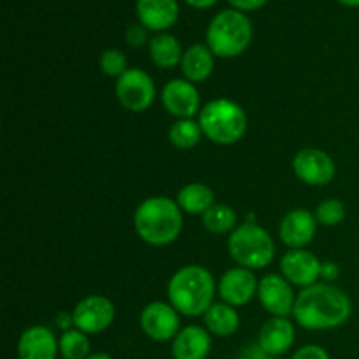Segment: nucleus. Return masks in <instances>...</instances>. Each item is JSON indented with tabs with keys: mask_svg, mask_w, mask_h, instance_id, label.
Wrapping results in <instances>:
<instances>
[{
	"mask_svg": "<svg viewBox=\"0 0 359 359\" xmlns=\"http://www.w3.org/2000/svg\"><path fill=\"white\" fill-rule=\"evenodd\" d=\"M258 283L252 270L244 266L230 269L217 283V294L231 307H244L258 294Z\"/></svg>",
	"mask_w": 359,
	"mask_h": 359,
	"instance_id": "4468645a",
	"label": "nucleus"
},
{
	"mask_svg": "<svg viewBox=\"0 0 359 359\" xmlns=\"http://www.w3.org/2000/svg\"><path fill=\"white\" fill-rule=\"evenodd\" d=\"M161 104L165 111L177 119H193L200 114V91L189 81L172 79L161 90Z\"/></svg>",
	"mask_w": 359,
	"mask_h": 359,
	"instance_id": "f8f14e48",
	"label": "nucleus"
},
{
	"mask_svg": "<svg viewBox=\"0 0 359 359\" xmlns=\"http://www.w3.org/2000/svg\"><path fill=\"white\" fill-rule=\"evenodd\" d=\"M297 332L287 318H270L258 333V344L266 356L280 358L293 347Z\"/></svg>",
	"mask_w": 359,
	"mask_h": 359,
	"instance_id": "a211bd4d",
	"label": "nucleus"
},
{
	"mask_svg": "<svg viewBox=\"0 0 359 359\" xmlns=\"http://www.w3.org/2000/svg\"><path fill=\"white\" fill-rule=\"evenodd\" d=\"M137 20L147 30L163 34L179 20L177 0H137Z\"/></svg>",
	"mask_w": 359,
	"mask_h": 359,
	"instance_id": "f3484780",
	"label": "nucleus"
},
{
	"mask_svg": "<svg viewBox=\"0 0 359 359\" xmlns=\"http://www.w3.org/2000/svg\"><path fill=\"white\" fill-rule=\"evenodd\" d=\"M316 219H318V224H323V226H339V224L344 223L347 216L346 203L339 198H328L325 202H321L316 209Z\"/></svg>",
	"mask_w": 359,
	"mask_h": 359,
	"instance_id": "bb28decb",
	"label": "nucleus"
},
{
	"mask_svg": "<svg viewBox=\"0 0 359 359\" xmlns=\"http://www.w3.org/2000/svg\"><path fill=\"white\" fill-rule=\"evenodd\" d=\"M339 276H340V265H339V263L332 262V259H328V262H323V265H321L323 283L332 284L333 280L339 279Z\"/></svg>",
	"mask_w": 359,
	"mask_h": 359,
	"instance_id": "7c9ffc66",
	"label": "nucleus"
},
{
	"mask_svg": "<svg viewBox=\"0 0 359 359\" xmlns=\"http://www.w3.org/2000/svg\"><path fill=\"white\" fill-rule=\"evenodd\" d=\"M175 202L181 207L182 212L191 214V216H203L216 203L214 191L202 182H191V184L182 186Z\"/></svg>",
	"mask_w": 359,
	"mask_h": 359,
	"instance_id": "5701e85b",
	"label": "nucleus"
},
{
	"mask_svg": "<svg viewBox=\"0 0 359 359\" xmlns=\"http://www.w3.org/2000/svg\"><path fill=\"white\" fill-rule=\"evenodd\" d=\"M16 349L20 359H56L60 344L48 326L35 325L21 333Z\"/></svg>",
	"mask_w": 359,
	"mask_h": 359,
	"instance_id": "dca6fc26",
	"label": "nucleus"
},
{
	"mask_svg": "<svg viewBox=\"0 0 359 359\" xmlns=\"http://www.w3.org/2000/svg\"><path fill=\"white\" fill-rule=\"evenodd\" d=\"M210 351H212V335L202 326H184L172 340L174 359H207Z\"/></svg>",
	"mask_w": 359,
	"mask_h": 359,
	"instance_id": "6ab92c4d",
	"label": "nucleus"
},
{
	"mask_svg": "<svg viewBox=\"0 0 359 359\" xmlns=\"http://www.w3.org/2000/svg\"><path fill=\"white\" fill-rule=\"evenodd\" d=\"M217 284L202 265H186L170 277L167 286L168 304L186 318L203 316L214 304Z\"/></svg>",
	"mask_w": 359,
	"mask_h": 359,
	"instance_id": "7ed1b4c3",
	"label": "nucleus"
},
{
	"mask_svg": "<svg viewBox=\"0 0 359 359\" xmlns=\"http://www.w3.org/2000/svg\"><path fill=\"white\" fill-rule=\"evenodd\" d=\"M266 359H283V358H277V356H269Z\"/></svg>",
	"mask_w": 359,
	"mask_h": 359,
	"instance_id": "4c0bfd02",
	"label": "nucleus"
},
{
	"mask_svg": "<svg viewBox=\"0 0 359 359\" xmlns=\"http://www.w3.org/2000/svg\"><path fill=\"white\" fill-rule=\"evenodd\" d=\"M269 356L265 354V351L259 347V344H251V346L244 347V351L241 353L238 359H266Z\"/></svg>",
	"mask_w": 359,
	"mask_h": 359,
	"instance_id": "473e14b6",
	"label": "nucleus"
},
{
	"mask_svg": "<svg viewBox=\"0 0 359 359\" xmlns=\"http://www.w3.org/2000/svg\"><path fill=\"white\" fill-rule=\"evenodd\" d=\"M258 300L262 307L272 318H287L293 316L294 297L293 284L284 279L279 273H269L258 283Z\"/></svg>",
	"mask_w": 359,
	"mask_h": 359,
	"instance_id": "9b49d317",
	"label": "nucleus"
},
{
	"mask_svg": "<svg viewBox=\"0 0 359 359\" xmlns=\"http://www.w3.org/2000/svg\"><path fill=\"white\" fill-rule=\"evenodd\" d=\"M237 212L226 203H214L202 216V224L214 235H224L237 228Z\"/></svg>",
	"mask_w": 359,
	"mask_h": 359,
	"instance_id": "b1692460",
	"label": "nucleus"
},
{
	"mask_svg": "<svg viewBox=\"0 0 359 359\" xmlns=\"http://www.w3.org/2000/svg\"><path fill=\"white\" fill-rule=\"evenodd\" d=\"M100 70L109 77H119L128 70V60L121 49H105L100 55Z\"/></svg>",
	"mask_w": 359,
	"mask_h": 359,
	"instance_id": "cd10ccee",
	"label": "nucleus"
},
{
	"mask_svg": "<svg viewBox=\"0 0 359 359\" xmlns=\"http://www.w3.org/2000/svg\"><path fill=\"white\" fill-rule=\"evenodd\" d=\"M228 251L238 266L262 270L276 258V242L272 235L255 221L238 224L228 237Z\"/></svg>",
	"mask_w": 359,
	"mask_h": 359,
	"instance_id": "423d86ee",
	"label": "nucleus"
},
{
	"mask_svg": "<svg viewBox=\"0 0 359 359\" xmlns=\"http://www.w3.org/2000/svg\"><path fill=\"white\" fill-rule=\"evenodd\" d=\"M116 309L107 297L102 294H88L77 302L72 311L74 328L86 335H98L109 330L114 323Z\"/></svg>",
	"mask_w": 359,
	"mask_h": 359,
	"instance_id": "6e6552de",
	"label": "nucleus"
},
{
	"mask_svg": "<svg viewBox=\"0 0 359 359\" xmlns=\"http://www.w3.org/2000/svg\"><path fill=\"white\" fill-rule=\"evenodd\" d=\"M293 172L307 186H328L337 175V165L326 151L318 147L300 149L293 158Z\"/></svg>",
	"mask_w": 359,
	"mask_h": 359,
	"instance_id": "1a4fd4ad",
	"label": "nucleus"
},
{
	"mask_svg": "<svg viewBox=\"0 0 359 359\" xmlns=\"http://www.w3.org/2000/svg\"><path fill=\"white\" fill-rule=\"evenodd\" d=\"M202 137V126L195 119H177L168 128V140H170V144L182 151L193 149V147L198 146Z\"/></svg>",
	"mask_w": 359,
	"mask_h": 359,
	"instance_id": "393cba45",
	"label": "nucleus"
},
{
	"mask_svg": "<svg viewBox=\"0 0 359 359\" xmlns=\"http://www.w3.org/2000/svg\"><path fill=\"white\" fill-rule=\"evenodd\" d=\"M116 97L126 111L144 112L154 104L156 84L144 70L128 69L116 81Z\"/></svg>",
	"mask_w": 359,
	"mask_h": 359,
	"instance_id": "0eeeda50",
	"label": "nucleus"
},
{
	"mask_svg": "<svg viewBox=\"0 0 359 359\" xmlns=\"http://www.w3.org/2000/svg\"><path fill=\"white\" fill-rule=\"evenodd\" d=\"M318 219L305 209H294L283 217L279 237L290 249H305L316 237Z\"/></svg>",
	"mask_w": 359,
	"mask_h": 359,
	"instance_id": "2eb2a0df",
	"label": "nucleus"
},
{
	"mask_svg": "<svg viewBox=\"0 0 359 359\" xmlns=\"http://www.w3.org/2000/svg\"><path fill=\"white\" fill-rule=\"evenodd\" d=\"M184 226L181 207L167 196H151L140 202L133 212V228L140 241L153 248L175 242Z\"/></svg>",
	"mask_w": 359,
	"mask_h": 359,
	"instance_id": "f03ea898",
	"label": "nucleus"
},
{
	"mask_svg": "<svg viewBox=\"0 0 359 359\" xmlns=\"http://www.w3.org/2000/svg\"><path fill=\"white\" fill-rule=\"evenodd\" d=\"M207 46L217 58H237L252 42V23L242 11L224 9L210 20L205 34Z\"/></svg>",
	"mask_w": 359,
	"mask_h": 359,
	"instance_id": "20e7f679",
	"label": "nucleus"
},
{
	"mask_svg": "<svg viewBox=\"0 0 359 359\" xmlns=\"http://www.w3.org/2000/svg\"><path fill=\"white\" fill-rule=\"evenodd\" d=\"M56 326H58L62 332H69V330H72L70 328V326H74L72 314H69V312H60V314L56 316Z\"/></svg>",
	"mask_w": 359,
	"mask_h": 359,
	"instance_id": "72a5a7b5",
	"label": "nucleus"
},
{
	"mask_svg": "<svg viewBox=\"0 0 359 359\" xmlns=\"http://www.w3.org/2000/svg\"><path fill=\"white\" fill-rule=\"evenodd\" d=\"M149 58L160 69H174L181 65V60L184 51H182L181 42L177 37L170 34H156L149 41Z\"/></svg>",
	"mask_w": 359,
	"mask_h": 359,
	"instance_id": "4be33fe9",
	"label": "nucleus"
},
{
	"mask_svg": "<svg viewBox=\"0 0 359 359\" xmlns=\"http://www.w3.org/2000/svg\"><path fill=\"white\" fill-rule=\"evenodd\" d=\"M125 39H126V44L132 46V48H140V46H144L147 42L149 44L151 39H147V28L142 27V25H132V27L126 30L125 34Z\"/></svg>",
	"mask_w": 359,
	"mask_h": 359,
	"instance_id": "c85d7f7f",
	"label": "nucleus"
},
{
	"mask_svg": "<svg viewBox=\"0 0 359 359\" xmlns=\"http://www.w3.org/2000/svg\"><path fill=\"white\" fill-rule=\"evenodd\" d=\"M230 6L233 9L242 11V13H248V11H256V9H262L263 6H266L269 0H228Z\"/></svg>",
	"mask_w": 359,
	"mask_h": 359,
	"instance_id": "2f4dec72",
	"label": "nucleus"
},
{
	"mask_svg": "<svg viewBox=\"0 0 359 359\" xmlns=\"http://www.w3.org/2000/svg\"><path fill=\"white\" fill-rule=\"evenodd\" d=\"M321 265V259L307 249H291L280 258V276L304 290L319 283Z\"/></svg>",
	"mask_w": 359,
	"mask_h": 359,
	"instance_id": "ddd939ff",
	"label": "nucleus"
},
{
	"mask_svg": "<svg viewBox=\"0 0 359 359\" xmlns=\"http://www.w3.org/2000/svg\"><path fill=\"white\" fill-rule=\"evenodd\" d=\"M353 314V302L347 293L330 283L304 287L297 294L293 318L302 328L311 332L333 330L346 325Z\"/></svg>",
	"mask_w": 359,
	"mask_h": 359,
	"instance_id": "f257e3e1",
	"label": "nucleus"
},
{
	"mask_svg": "<svg viewBox=\"0 0 359 359\" xmlns=\"http://www.w3.org/2000/svg\"><path fill=\"white\" fill-rule=\"evenodd\" d=\"M241 326V316L237 309L224 304H212V307L203 314V328L214 337H231Z\"/></svg>",
	"mask_w": 359,
	"mask_h": 359,
	"instance_id": "412c9836",
	"label": "nucleus"
},
{
	"mask_svg": "<svg viewBox=\"0 0 359 359\" xmlns=\"http://www.w3.org/2000/svg\"><path fill=\"white\" fill-rule=\"evenodd\" d=\"M196 121L202 126L203 137L219 146L237 144L248 132V114L237 102L228 98H216L203 105Z\"/></svg>",
	"mask_w": 359,
	"mask_h": 359,
	"instance_id": "39448f33",
	"label": "nucleus"
},
{
	"mask_svg": "<svg viewBox=\"0 0 359 359\" xmlns=\"http://www.w3.org/2000/svg\"><path fill=\"white\" fill-rule=\"evenodd\" d=\"M291 359H330V354L328 351L323 349L321 346L309 344V346L300 347Z\"/></svg>",
	"mask_w": 359,
	"mask_h": 359,
	"instance_id": "c756f323",
	"label": "nucleus"
},
{
	"mask_svg": "<svg viewBox=\"0 0 359 359\" xmlns=\"http://www.w3.org/2000/svg\"><path fill=\"white\" fill-rule=\"evenodd\" d=\"M86 359H112V356H109L107 353H95V354H90Z\"/></svg>",
	"mask_w": 359,
	"mask_h": 359,
	"instance_id": "c9c22d12",
	"label": "nucleus"
},
{
	"mask_svg": "<svg viewBox=\"0 0 359 359\" xmlns=\"http://www.w3.org/2000/svg\"><path fill=\"white\" fill-rule=\"evenodd\" d=\"M188 6L195 7V9H209V7L216 6L219 0H184Z\"/></svg>",
	"mask_w": 359,
	"mask_h": 359,
	"instance_id": "f704fd0d",
	"label": "nucleus"
},
{
	"mask_svg": "<svg viewBox=\"0 0 359 359\" xmlns=\"http://www.w3.org/2000/svg\"><path fill=\"white\" fill-rule=\"evenodd\" d=\"M214 53L207 44H193L184 51L181 60V72L193 84L205 83L214 72Z\"/></svg>",
	"mask_w": 359,
	"mask_h": 359,
	"instance_id": "aec40b11",
	"label": "nucleus"
},
{
	"mask_svg": "<svg viewBox=\"0 0 359 359\" xmlns=\"http://www.w3.org/2000/svg\"><path fill=\"white\" fill-rule=\"evenodd\" d=\"M179 316L181 314L167 302H151L140 312L139 323L147 339L154 342H168L181 332Z\"/></svg>",
	"mask_w": 359,
	"mask_h": 359,
	"instance_id": "9d476101",
	"label": "nucleus"
},
{
	"mask_svg": "<svg viewBox=\"0 0 359 359\" xmlns=\"http://www.w3.org/2000/svg\"><path fill=\"white\" fill-rule=\"evenodd\" d=\"M346 7H359V0H337Z\"/></svg>",
	"mask_w": 359,
	"mask_h": 359,
	"instance_id": "e433bc0d",
	"label": "nucleus"
},
{
	"mask_svg": "<svg viewBox=\"0 0 359 359\" xmlns=\"http://www.w3.org/2000/svg\"><path fill=\"white\" fill-rule=\"evenodd\" d=\"M60 356L63 359H86L90 356V339L77 328L63 332L58 339Z\"/></svg>",
	"mask_w": 359,
	"mask_h": 359,
	"instance_id": "a878e982",
	"label": "nucleus"
}]
</instances>
